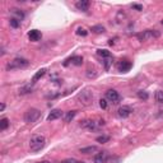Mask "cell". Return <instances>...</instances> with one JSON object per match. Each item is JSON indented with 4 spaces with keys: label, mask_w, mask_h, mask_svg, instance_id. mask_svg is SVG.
<instances>
[{
    "label": "cell",
    "mask_w": 163,
    "mask_h": 163,
    "mask_svg": "<svg viewBox=\"0 0 163 163\" xmlns=\"http://www.w3.org/2000/svg\"><path fill=\"white\" fill-rule=\"evenodd\" d=\"M46 145V139L44 135H33L31 140H29V148L32 152H38L41 149H44Z\"/></svg>",
    "instance_id": "cell-1"
},
{
    "label": "cell",
    "mask_w": 163,
    "mask_h": 163,
    "mask_svg": "<svg viewBox=\"0 0 163 163\" xmlns=\"http://www.w3.org/2000/svg\"><path fill=\"white\" fill-rule=\"evenodd\" d=\"M161 36V32L157 31V29H147V31L141 32V33H138L136 37H138L139 41H149L152 40V38H158Z\"/></svg>",
    "instance_id": "cell-2"
},
{
    "label": "cell",
    "mask_w": 163,
    "mask_h": 163,
    "mask_svg": "<svg viewBox=\"0 0 163 163\" xmlns=\"http://www.w3.org/2000/svg\"><path fill=\"white\" fill-rule=\"evenodd\" d=\"M40 117H41V111L37 108H29L25 111V114H24V121L27 124L36 122Z\"/></svg>",
    "instance_id": "cell-3"
},
{
    "label": "cell",
    "mask_w": 163,
    "mask_h": 163,
    "mask_svg": "<svg viewBox=\"0 0 163 163\" xmlns=\"http://www.w3.org/2000/svg\"><path fill=\"white\" fill-rule=\"evenodd\" d=\"M29 65V61L25 59H22V57H17L14 59L12 63H9L7 65V69L8 70H12V69H20V68H25Z\"/></svg>",
    "instance_id": "cell-4"
},
{
    "label": "cell",
    "mask_w": 163,
    "mask_h": 163,
    "mask_svg": "<svg viewBox=\"0 0 163 163\" xmlns=\"http://www.w3.org/2000/svg\"><path fill=\"white\" fill-rule=\"evenodd\" d=\"M78 100L80 101V103L89 105V103L92 102V100H93V94H92V92H89L88 89H85V91L80 92V93L78 94Z\"/></svg>",
    "instance_id": "cell-5"
},
{
    "label": "cell",
    "mask_w": 163,
    "mask_h": 163,
    "mask_svg": "<svg viewBox=\"0 0 163 163\" xmlns=\"http://www.w3.org/2000/svg\"><path fill=\"white\" fill-rule=\"evenodd\" d=\"M106 100L112 102V103H119V101L121 100V97H120L117 91H115V89H108V91L106 92Z\"/></svg>",
    "instance_id": "cell-6"
},
{
    "label": "cell",
    "mask_w": 163,
    "mask_h": 163,
    "mask_svg": "<svg viewBox=\"0 0 163 163\" xmlns=\"http://www.w3.org/2000/svg\"><path fill=\"white\" fill-rule=\"evenodd\" d=\"M108 161V153L107 152H100L97 153L93 158V162L94 163H107Z\"/></svg>",
    "instance_id": "cell-7"
},
{
    "label": "cell",
    "mask_w": 163,
    "mask_h": 163,
    "mask_svg": "<svg viewBox=\"0 0 163 163\" xmlns=\"http://www.w3.org/2000/svg\"><path fill=\"white\" fill-rule=\"evenodd\" d=\"M41 37H42V33L38 31V29H32V31L28 32V38H29V41H32V42L40 41Z\"/></svg>",
    "instance_id": "cell-8"
},
{
    "label": "cell",
    "mask_w": 163,
    "mask_h": 163,
    "mask_svg": "<svg viewBox=\"0 0 163 163\" xmlns=\"http://www.w3.org/2000/svg\"><path fill=\"white\" fill-rule=\"evenodd\" d=\"M117 112H119V116H120V117L126 119V117L130 116V114L132 112V110H131L129 106H122V107H120V108H119Z\"/></svg>",
    "instance_id": "cell-9"
},
{
    "label": "cell",
    "mask_w": 163,
    "mask_h": 163,
    "mask_svg": "<svg viewBox=\"0 0 163 163\" xmlns=\"http://www.w3.org/2000/svg\"><path fill=\"white\" fill-rule=\"evenodd\" d=\"M75 8L78 10H82V12H88L89 1H88V0H79V1L75 3Z\"/></svg>",
    "instance_id": "cell-10"
},
{
    "label": "cell",
    "mask_w": 163,
    "mask_h": 163,
    "mask_svg": "<svg viewBox=\"0 0 163 163\" xmlns=\"http://www.w3.org/2000/svg\"><path fill=\"white\" fill-rule=\"evenodd\" d=\"M80 126L84 129H88V130H94L97 127V122L93 121V120H84V121L80 122Z\"/></svg>",
    "instance_id": "cell-11"
},
{
    "label": "cell",
    "mask_w": 163,
    "mask_h": 163,
    "mask_svg": "<svg viewBox=\"0 0 163 163\" xmlns=\"http://www.w3.org/2000/svg\"><path fill=\"white\" fill-rule=\"evenodd\" d=\"M63 116V111L61 110H52L50 112V115L47 116V120L49 121H54V120H57Z\"/></svg>",
    "instance_id": "cell-12"
},
{
    "label": "cell",
    "mask_w": 163,
    "mask_h": 163,
    "mask_svg": "<svg viewBox=\"0 0 163 163\" xmlns=\"http://www.w3.org/2000/svg\"><path fill=\"white\" fill-rule=\"evenodd\" d=\"M10 13H12L13 15H14V18H17L18 20H23V19H24V13H23V10L18 9V8H12Z\"/></svg>",
    "instance_id": "cell-13"
},
{
    "label": "cell",
    "mask_w": 163,
    "mask_h": 163,
    "mask_svg": "<svg viewBox=\"0 0 163 163\" xmlns=\"http://www.w3.org/2000/svg\"><path fill=\"white\" fill-rule=\"evenodd\" d=\"M119 70L120 71H122V73H126L131 69V63L130 61H122V63H120L119 64Z\"/></svg>",
    "instance_id": "cell-14"
},
{
    "label": "cell",
    "mask_w": 163,
    "mask_h": 163,
    "mask_svg": "<svg viewBox=\"0 0 163 163\" xmlns=\"http://www.w3.org/2000/svg\"><path fill=\"white\" fill-rule=\"evenodd\" d=\"M79 152H80V153H83V154H91V153L97 152V147H96V145H91V147L80 148V149H79Z\"/></svg>",
    "instance_id": "cell-15"
},
{
    "label": "cell",
    "mask_w": 163,
    "mask_h": 163,
    "mask_svg": "<svg viewBox=\"0 0 163 163\" xmlns=\"http://www.w3.org/2000/svg\"><path fill=\"white\" fill-rule=\"evenodd\" d=\"M46 71H47V70L45 69V68H42V69L38 70V71L36 73V74L33 75V78H32V82H33V83H35V82H37L38 79H41L42 76H44V75L46 74Z\"/></svg>",
    "instance_id": "cell-16"
},
{
    "label": "cell",
    "mask_w": 163,
    "mask_h": 163,
    "mask_svg": "<svg viewBox=\"0 0 163 163\" xmlns=\"http://www.w3.org/2000/svg\"><path fill=\"white\" fill-rule=\"evenodd\" d=\"M68 61H70L73 65H76V66H79V65H82L83 64V57L82 56H73V57H70Z\"/></svg>",
    "instance_id": "cell-17"
},
{
    "label": "cell",
    "mask_w": 163,
    "mask_h": 163,
    "mask_svg": "<svg viewBox=\"0 0 163 163\" xmlns=\"http://www.w3.org/2000/svg\"><path fill=\"white\" fill-rule=\"evenodd\" d=\"M91 31L93 33H105L106 28L103 27V25H101V24H97V25H93V27L91 28Z\"/></svg>",
    "instance_id": "cell-18"
},
{
    "label": "cell",
    "mask_w": 163,
    "mask_h": 163,
    "mask_svg": "<svg viewBox=\"0 0 163 163\" xmlns=\"http://www.w3.org/2000/svg\"><path fill=\"white\" fill-rule=\"evenodd\" d=\"M32 85L31 84H28V85H24V87H22V88H19V94H28V93H31L32 92Z\"/></svg>",
    "instance_id": "cell-19"
},
{
    "label": "cell",
    "mask_w": 163,
    "mask_h": 163,
    "mask_svg": "<svg viewBox=\"0 0 163 163\" xmlns=\"http://www.w3.org/2000/svg\"><path fill=\"white\" fill-rule=\"evenodd\" d=\"M9 24H10V27L12 28H19L20 27V20H18L17 18H14V17H13V18H10L9 19Z\"/></svg>",
    "instance_id": "cell-20"
},
{
    "label": "cell",
    "mask_w": 163,
    "mask_h": 163,
    "mask_svg": "<svg viewBox=\"0 0 163 163\" xmlns=\"http://www.w3.org/2000/svg\"><path fill=\"white\" fill-rule=\"evenodd\" d=\"M75 115H76V111H69V112H66L65 117H64V120H65V122H70L71 120L75 117Z\"/></svg>",
    "instance_id": "cell-21"
},
{
    "label": "cell",
    "mask_w": 163,
    "mask_h": 163,
    "mask_svg": "<svg viewBox=\"0 0 163 163\" xmlns=\"http://www.w3.org/2000/svg\"><path fill=\"white\" fill-rule=\"evenodd\" d=\"M8 126H9V120L5 119V117L0 120V130H5Z\"/></svg>",
    "instance_id": "cell-22"
},
{
    "label": "cell",
    "mask_w": 163,
    "mask_h": 163,
    "mask_svg": "<svg viewBox=\"0 0 163 163\" xmlns=\"http://www.w3.org/2000/svg\"><path fill=\"white\" fill-rule=\"evenodd\" d=\"M156 101L159 105H163V91H157L156 92Z\"/></svg>",
    "instance_id": "cell-23"
},
{
    "label": "cell",
    "mask_w": 163,
    "mask_h": 163,
    "mask_svg": "<svg viewBox=\"0 0 163 163\" xmlns=\"http://www.w3.org/2000/svg\"><path fill=\"white\" fill-rule=\"evenodd\" d=\"M97 54L100 55V56L105 57V59H107V57H110V56H111V54H110V51H108V50H97Z\"/></svg>",
    "instance_id": "cell-24"
},
{
    "label": "cell",
    "mask_w": 163,
    "mask_h": 163,
    "mask_svg": "<svg viewBox=\"0 0 163 163\" xmlns=\"http://www.w3.org/2000/svg\"><path fill=\"white\" fill-rule=\"evenodd\" d=\"M138 97H139V100L147 101L149 98V94H148V92H145V91H139L138 92Z\"/></svg>",
    "instance_id": "cell-25"
},
{
    "label": "cell",
    "mask_w": 163,
    "mask_h": 163,
    "mask_svg": "<svg viewBox=\"0 0 163 163\" xmlns=\"http://www.w3.org/2000/svg\"><path fill=\"white\" fill-rule=\"evenodd\" d=\"M98 143H102V144H105L107 143V141H110V136H107V135H102V136H98V138L96 139Z\"/></svg>",
    "instance_id": "cell-26"
},
{
    "label": "cell",
    "mask_w": 163,
    "mask_h": 163,
    "mask_svg": "<svg viewBox=\"0 0 163 163\" xmlns=\"http://www.w3.org/2000/svg\"><path fill=\"white\" fill-rule=\"evenodd\" d=\"M76 35H78V36H87L88 35V31H87V29H85V28H83V27H79L78 29H76Z\"/></svg>",
    "instance_id": "cell-27"
},
{
    "label": "cell",
    "mask_w": 163,
    "mask_h": 163,
    "mask_svg": "<svg viewBox=\"0 0 163 163\" xmlns=\"http://www.w3.org/2000/svg\"><path fill=\"white\" fill-rule=\"evenodd\" d=\"M100 106H101V108L106 110V108H107V100H105V98L100 100Z\"/></svg>",
    "instance_id": "cell-28"
},
{
    "label": "cell",
    "mask_w": 163,
    "mask_h": 163,
    "mask_svg": "<svg viewBox=\"0 0 163 163\" xmlns=\"http://www.w3.org/2000/svg\"><path fill=\"white\" fill-rule=\"evenodd\" d=\"M103 64H105V69H106V70H108V69H110V65H111V60H110V57L105 59Z\"/></svg>",
    "instance_id": "cell-29"
},
{
    "label": "cell",
    "mask_w": 163,
    "mask_h": 163,
    "mask_svg": "<svg viewBox=\"0 0 163 163\" xmlns=\"http://www.w3.org/2000/svg\"><path fill=\"white\" fill-rule=\"evenodd\" d=\"M132 9H136V10H143V5H140V4H132Z\"/></svg>",
    "instance_id": "cell-30"
},
{
    "label": "cell",
    "mask_w": 163,
    "mask_h": 163,
    "mask_svg": "<svg viewBox=\"0 0 163 163\" xmlns=\"http://www.w3.org/2000/svg\"><path fill=\"white\" fill-rule=\"evenodd\" d=\"M78 161H75V159H73V158H66V159H64L61 161V163H76Z\"/></svg>",
    "instance_id": "cell-31"
},
{
    "label": "cell",
    "mask_w": 163,
    "mask_h": 163,
    "mask_svg": "<svg viewBox=\"0 0 163 163\" xmlns=\"http://www.w3.org/2000/svg\"><path fill=\"white\" fill-rule=\"evenodd\" d=\"M96 75H97L96 73H91V70H88V71H87V76H88V78H94Z\"/></svg>",
    "instance_id": "cell-32"
},
{
    "label": "cell",
    "mask_w": 163,
    "mask_h": 163,
    "mask_svg": "<svg viewBox=\"0 0 163 163\" xmlns=\"http://www.w3.org/2000/svg\"><path fill=\"white\" fill-rule=\"evenodd\" d=\"M4 110H5V105H4V103H1V106H0V111H1V112H3Z\"/></svg>",
    "instance_id": "cell-33"
},
{
    "label": "cell",
    "mask_w": 163,
    "mask_h": 163,
    "mask_svg": "<svg viewBox=\"0 0 163 163\" xmlns=\"http://www.w3.org/2000/svg\"><path fill=\"white\" fill-rule=\"evenodd\" d=\"M40 163H51V162H49V161H42V162H40Z\"/></svg>",
    "instance_id": "cell-34"
},
{
    "label": "cell",
    "mask_w": 163,
    "mask_h": 163,
    "mask_svg": "<svg viewBox=\"0 0 163 163\" xmlns=\"http://www.w3.org/2000/svg\"><path fill=\"white\" fill-rule=\"evenodd\" d=\"M76 163H85V162H83V161H78V162H76Z\"/></svg>",
    "instance_id": "cell-35"
}]
</instances>
